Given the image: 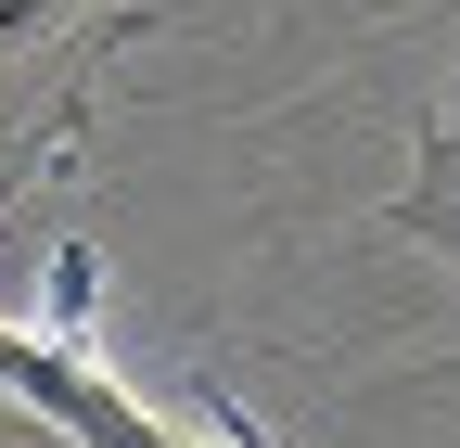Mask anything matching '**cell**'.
Segmentation results:
<instances>
[{
    "label": "cell",
    "mask_w": 460,
    "mask_h": 448,
    "mask_svg": "<svg viewBox=\"0 0 460 448\" xmlns=\"http://www.w3.org/2000/svg\"><path fill=\"white\" fill-rule=\"evenodd\" d=\"M0 398H13L26 423H65V435H115V448H154V435H180V410H154L128 398L77 333L65 346H39V333H0Z\"/></svg>",
    "instance_id": "obj_1"
},
{
    "label": "cell",
    "mask_w": 460,
    "mask_h": 448,
    "mask_svg": "<svg viewBox=\"0 0 460 448\" xmlns=\"http://www.w3.org/2000/svg\"><path fill=\"white\" fill-rule=\"evenodd\" d=\"M396 218H410V231H435V244L460 256V90H447V129H435V154H422V180L396 193Z\"/></svg>",
    "instance_id": "obj_2"
},
{
    "label": "cell",
    "mask_w": 460,
    "mask_h": 448,
    "mask_svg": "<svg viewBox=\"0 0 460 448\" xmlns=\"http://www.w3.org/2000/svg\"><path fill=\"white\" fill-rule=\"evenodd\" d=\"M51 13H65V0H0V51H13V39H39Z\"/></svg>",
    "instance_id": "obj_3"
}]
</instances>
